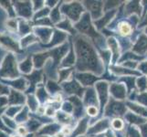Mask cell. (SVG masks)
<instances>
[{
  "instance_id": "cell-1",
  "label": "cell",
  "mask_w": 147,
  "mask_h": 137,
  "mask_svg": "<svg viewBox=\"0 0 147 137\" xmlns=\"http://www.w3.org/2000/svg\"><path fill=\"white\" fill-rule=\"evenodd\" d=\"M0 75L7 78H16L18 76L16 60H15L14 56L11 54H9L4 60L2 67L0 69Z\"/></svg>"
},
{
  "instance_id": "cell-2",
  "label": "cell",
  "mask_w": 147,
  "mask_h": 137,
  "mask_svg": "<svg viewBox=\"0 0 147 137\" xmlns=\"http://www.w3.org/2000/svg\"><path fill=\"white\" fill-rule=\"evenodd\" d=\"M0 43H2L3 45L6 46V47L11 49L13 50H18V44L16 43V41H15L14 39H12L11 38H9V37H5V36L0 37Z\"/></svg>"
},
{
  "instance_id": "cell-3",
  "label": "cell",
  "mask_w": 147,
  "mask_h": 137,
  "mask_svg": "<svg viewBox=\"0 0 147 137\" xmlns=\"http://www.w3.org/2000/svg\"><path fill=\"white\" fill-rule=\"evenodd\" d=\"M9 103L11 104H18L24 103V97L18 91L12 90L10 93V98H9Z\"/></svg>"
},
{
  "instance_id": "cell-4",
  "label": "cell",
  "mask_w": 147,
  "mask_h": 137,
  "mask_svg": "<svg viewBox=\"0 0 147 137\" xmlns=\"http://www.w3.org/2000/svg\"><path fill=\"white\" fill-rule=\"evenodd\" d=\"M119 31L123 36H128V35H130L131 32V28L127 23H121V24H120Z\"/></svg>"
},
{
  "instance_id": "cell-5",
  "label": "cell",
  "mask_w": 147,
  "mask_h": 137,
  "mask_svg": "<svg viewBox=\"0 0 147 137\" xmlns=\"http://www.w3.org/2000/svg\"><path fill=\"white\" fill-rule=\"evenodd\" d=\"M30 69H31V64L29 62V59H27L26 61L20 64V70L24 72H28Z\"/></svg>"
},
{
  "instance_id": "cell-6",
  "label": "cell",
  "mask_w": 147,
  "mask_h": 137,
  "mask_svg": "<svg viewBox=\"0 0 147 137\" xmlns=\"http://www.w3.org/2000/svg\"><path fill=\"white\" fill-rule=\"evenodd\" d=\"M7 28L11 31H14V30L17 29V22L15 19H9L8 21L7 22Z\"/></svg>"
},
{
  "instance_id": "cell-7",
  "label": "cell",
  "mask_w": 147,
  "mask_h": 137,
  "mask_svg": "<svg viewBox=\"0 0 147 137\" xmlns=\"http://www.w3.org/2000/svg\"><path fill=\"white\" fill-rule=\"evenodd\" d=\"M20 110V108H16V106H14V107H11V108H9L7 111V114L8 116H10V117H13V116H15L17 114V111H18Z\"/></svg>"
},
{
  "instance_id": "cell-8",
  "label": "cell",
  "mask_w": 147,
  "mask_h": 137,
  "mask_svg": "<svg viewBox=\"0 0 147 137\" xmlns=\"http://www.w3.org/2000/svg\"><path fill=\"white\" fill-rule=\"evenodd\" d=\"M8 89L7 87H5V86L0 84V95L1 94H5V93H8Z\"/></svg>"
},
{
  "instance_id": "cell-9",
  "label": "cell",
  "mask_w": 147,
  "mask_h": 137,
  "mask_svg": "<svg viewBox=\"0 0 147 137\" xmlns=\"http://www.w3.org/2000/svg\"><path fill=\"white\" fill-rule=\"evenodd\" d=\"M8 103L7 100L5 97H0V107H3L4 105H6Z\"/></svg>"
},
{
  "instance_id": "cell-10",
  "label": "cell",
  "mask_w": 147,
  "mask_h": 137,
  "mask_svg": "<svg viewBox=\"0 0 147 137\" xmlns=\"http://www.w3.org/2000/svg\"><path fill=\"white\" fill-rule=\"evenodd\" d=\"M18 134L20 135H25L27 134V130H26V128H24V127H19L18 129Z\"/></svg>"
},
{
  "instance_id": "cell-11",
  "label": "cell",
  "mask_w": 147,
  "mask_h": 137,
  "mask_svg": "<svg viewBox=\"0 0 147 137\" xmlns=\"http://www.w3.org/2000/svg\"><path fill=\"white\" fill-rule=\"evenodd\" d=\"M88 113L92 115H95L96 113H97V111H96V109L94 107H90L88 109Z\"/></svg>"
},
{
  "instance_id": "cell-12",
  "label": "cell",
  "mask_w": 147,
  "mask_h": 137,
  "mask_svg": "<svg viewBox=\"0 0 147 137\" xmlns=\"http://www.w3.org/2000/svg\"><path fill=\"white\" fill-rule=\"evenodd\" d=\"M12 137H21V136H19V135H14V136H12Z\"/></svg>"
},
{
  "instance_id": "cell-13",
  "label": "cell",
  "mask_w": 147,
  "mask_h": 137,
  "mask_svg": "<svg viewBox=\"0 0 147 137\" xmlns=\"http://www.w3.org/2000/svg\"><path fill=\"white\" fill-rule=\"evenodd\" d=\"M1 111H1V110H0V113H1Z\"/></svg>"
}]
</instances>
